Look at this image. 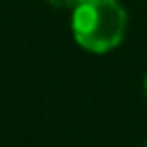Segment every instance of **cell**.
<instances>
[{"mask_svg": "<svg viewBox=\"0 0 147 147\" xmlns=\"http://www.w3.org/2000/svg\"><path fill=\"white\" fill-rule=\"evenodd\" d=\"M145 147H147V145H145Z\"/></svg>", "mask_w": 147, "mask_h": 147, "instance_id": "4", "label": "cell"}, {"mask_svg": "<svg viewBox=\"0 0 147 147\" xmlns=\"http://www.w3.org/2000/svg\"><path fill=\"white\" fill-rule=\"evenodd\" d=\"M71 28L83 48L92 53H106L119 46L124 39L126 14L117 0H85L74 9Z\"/></svg>", "mask_w": 147, "mask_h": 147, "instance_id": "1", "label": "cell"}, {"mask_svg": "<svg viewBox=\"0 0 147 147\" xmlns=\"http://www.w3.org/2000/svg\"><path fill=\"white\" fill-rule=\"evenodd\" d=\"M55 9H76L80 2H85V0H48Z\"/></svg>", "mask_w": 147, "mask_h": 147, "instance_id": "2", "label": "cell"}, {"mask_svg": "<svg viewBox=\"0 0 147 147\" xmlns=\"http://www.w3.org/2000/svg\"><path fill=\"white\" fill-rule=\"evenodd\" d=\"M145 90H147V83H145Z\"/></svg>", "mask_w": 147, "mask_h": 147, "instance_id": "3", "label": "cell"}]
</instances>
